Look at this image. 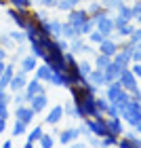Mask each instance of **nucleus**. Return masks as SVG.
Wrapping results in <instances>:
<instances>
[{
    "label": "nucleus",
    "instance_id": "1",
    "mask_svg": "<svg viewBox=\"0 0 141 148\" xmlns=\"http://www.w3.org/2000/svg\"><path fill=\"white\" fill-rule=\"evenodd\" d=\"M105 97L110 104H116V106H126L131 99V93L122 89V85H120V80H114V83H107L105 85Z\"/></svg>",
    "mask_w": 141,
    "mask_h": 148
},
{
    "label": "nucleus",
    "instance_id": "2",
    "mask_svg": "<svg viewBox=\"0 0 141 148\" xmlns=\"http://www.w3.org/2000/svg\"><path fill=\"white\" fill-rule=\"evenodd\" d=\"M120 116L124 123H129L131 127H135L141 123V102L137 99H129V104L120 108Z\"/></svg>",
    "mask_w": 141,
    "mask_h": 148
},
{
    "label": "nucleus",
    "instance_id": "3",
    "mask_svg": "<svg viewBox=\"0 0 141 148\" xmlns=\"http://www.w3.org/2000/svg\"><path fill=\"white\" fill-rule=\"evenodd\" d=\"M6 15H9V19L17 25L19 30H23L25 25H28V21L32 19V11L30 9H15V6H9Z\"/></svg>",
    "mask_w": 141,
    "mask_h": 148
},
{
    "label": "nucleus",
    "instance_id": "4",
    "mask_svg": "<svg viewBox=\"0 0 141 148\" xmlns=\"http://www.w3.org/2000/svg\"><path fill=\"white\" fill-rule=\"evenodd\" d=\"M118 36H116V32H114V34L112 36H107V38H103L101 40V42H99L97 47H99V51L97 53H103V55H107V57H114V55H116V51H118Z\"/></svg>",
    "mask_w": 141,
    "mask_h": 148
},
{
    "label": "nucleus",
    "instance_id": "5",
    "mask_svg": "<svg viewBox=\"0 0 141 148\" xmlns=\"http://www.w3.org/2000/svg\"><path fill=\"white\" fill-rule=\"evenodd\" d=\"M28 72H23V70H15V74H13V78H11V83H9V91L11 93H15V91H23L25 89V85H28Z\"/></svg>",
    "mask_w": 141,
    "mask_h": 148
},
{
    "label": "nucleus",
    "instance_id": "6",
    "mask_svg": "<svg viewBox=\"0 0 141 148\" xmlns=\"http://www.w3.org/2000/svg\"><path fill=\"white\" fill-rule=\"evenodd\" d=\"M95 30H99L103 36H112L116 28H114V21H112V15H105V17H99L95 19Z\"/></svg>",
    "mask_w": 141,
    "mask_h": 148
},
{
    "label": "nucleus",
    "instance_id": "7",
    "mask_svg": "<svg viewBox=\"0 0 141 148\" xmlns=\"http://www.w3.org/2000/svg\"><path fill=\"white\" fill-rule=\"evenodd\" d=\"M91 15L86 13V9H80V6H76V9H72V11H68V21L72 23V25H82L86 19H89Z\"/></svg>",
    "mask_w": 141,
    "mask_h": 148
},
{
    "label": "nucleus",
    "instance_id": "8",
    "mask_svg": "<svg viewBox=\"0 0 141 148\" xmlns=\"http://www.w3.org/2000/svg\"><path fill=\"white\" fill-rule=\"evenodd\" d=\"M118 80H120V85H122V89H126V91H131V89H135V87H139L137 76L133 74V70H131V68H124Z\"/></svg>",
    "mask_w": 141,
    "mask_h": 148
},
{
    "label": "nucleus",
    "instance_id": "9",
    "mask_svg": "<svg viewBox=\"0 0 141 148\" xmlns=\"http://www.w3.org/2000/svg\"><path fill=\"white\" fill-rule=\"evenodd\" d=\"M129 68V66H126ZM122 70H124V66H120L118 62H110V66L103 70V74H105V83H114V80H118L120 78V74H122Z\"/></svg>",
    "mask_w": 141,
    "mask_h": 148
},
{
    "label": "nucleus",
    "instance_id": "10",
    "mask_svg": "<svg viewBox=\"0 0 141 148\" xmlns=\"http://www.w3.org/2000/svg\"><path fill=\"white\" fill-rule=\"evenodd\" d=\"M42 91H44V85H42V80L36 78V76L32 78V80H28V85H25V89H23L25 99H28V102L36 95V93H42Z\"/></svg>",
    "mask_w": 141,
    "mask_h": 148
},
{
    "label": "nucleus",
    "instance_id": "11",
    "mask_svg": "<svg viewBox=\"0 0 141 148\" xmlns=\"http://www.w3.org/2000/svg\"><path fill=\"white\" fill-rule=\"evenodd\" d=\"M107 133L112 136H122L124 133V121L122 116H107Z\"/></svg>",
    "mask_w": 141,
    "mask_h": 148
},
{
    "label": "nucleus",
    "instance_id": "12",
    "mask_svg": "<svg viewBox=\"0 0 141 148\" xmlns=\"http://www.w3.org/2000/svg\"><path fill=\"white\" fill-rule=\"evenodd\" d=\"M28 104H30V108L34 110L36 114H38V112H42V110L46 108V106H49V97H46V91H42V93H36V95L32 97Z\"/></svg>",
    "mask_w": 141,
    "mask_h": 148
},
{
    "label": "nucleus",
    "instance_id": "13",
    "mask_svg": "<svg viewBox=\"0 0 141 148\" xmlns=\"http://www.w3.org/2000/svg\"><path fill=\"white\" fill-rule=\"evenodd\" d=\"M34 110L30 108V104H21V106H15V119L17 121H23V123H32V119H34Z\"/></svg>",
    "mask_w": 141,
    "mask_h": 148
},
{
    "label": "nucleus",
    "instance_id": "14",
    "mask_svg": "<svg viewBox=\"0 0 141 148\" xmlns=\"http://www.w3.org/2000/svg\"><path fill=\"white\" fill-rule=\"evenodd\" d=\"M80 138V129L78 127H68V129L59 131V144H70V142H76V140Z\"/></svg>",
    "mask_w": 141,
    "mask_h": 148
},
{
    "label": "nucleus",
    "instance_id": "15",
    "mask_svg": "<svg viewBox=\"0 0 141 148\" xmlns=\"http://www.w3.org/2000/svg\"><path fill=\"white\" fill-rule=\"evenodd\" d=\"M23 32H25V40H28V42L30 40H36V38H40V23L32 17L28 21V25L23 28Z\"/></svg>",
    "mask_w": 141,
    "mask_h": 148
},
{
    "label": "nucleus",
    "instance_id": "16",
    "mask_svg": "<svg viewBox=\"0 0 141 148\" xmlns=\"http://www.w3.org/2000/svg\"><path fill=\"white\" fill-rule=\"evenodd\" d=\"M63 116H65L63 114V106H53V108L49 110V114L44 116V123L46 125H57Z\"/></svg>",
    "mask_w": 141,
    "mask_h": 148
},
{
    "label": "nucleus",
    "instance_id": "17",
    "mask_svg": "<svg viewBox=\"0 0 141 148\" xmlns=\"http://www.w3.org/2000/svg\"><path fill=\"white\" fill-rule=\"evenodd\" d=\"M19 66H21L19 70H23V72H28V74H30V72H34V70H36V66H38V57L30 53V55H25L21 62H19Z\"/></svg>",
    "mask_w": 141,
    "mask_h": 148
},
{
    "label": "nucleus",
    "instance_id": "18",
    "mask_svg": "<svg viewBox=\"0 0 141 148\" xmlns=\"http://www.w3.org/2000/svg\"><path fill=\"white\" fill-rule=\"evenodd\" d=\"M86 80H89V83H93V85H97V87H105V85H107V83H105L103 70H97V68L91 70V74L86 76Z\"/></svg>",
    "mask_w": 141,
    "mask_h": 148
},
{
    "label": "nucleus",
    "instance_id": "19",
    "mask_svg": "<svg viewBox=\"0 0 141 148\" xmlns=\"http://www.w3.org/2000/svg\"><path fill=\"white\" fill-rule=\"evenodd\" d=\"M34 74H36V78L42 80V83H49V78H51L53 70H51V66H49V64H38V66H36V70H34Z\"/></svg>",
    "mask_w": 141,
    "mask_h": 148
},
{
    "label": "nucleus",
    "instance_id": "20",
    "mask_svg": "<svg viewBox=\"0 0 141 148\" xmlns=\"http://www.w3.org/2000/svg\"><path fill=\"white\" fill-rule=\"evenodd\" d=\"M42 133H44V129H42L40 125L32 127V131L28 133V140H25V146H28V148H32V146H34V144L38 142V140H40V136H42Z\"/></svg>",
    "mask_w": 141,
    "mask_h": 148
},
{
    "label": "nucleus",
    "instance_id": "21",
    "mask_svg": "<svg viewBox=\"0 0 141 148\" xmlns=\"http://www.w3.org/2000/svg\"><path fill=\"white\" fill-rule=\"evenodd\" d=\"M61 36H63L65 40H72V38L80 36V30L76 28V25H72L70 21H65V23H63V30H61Z\"/></svg>",
    "mask_w": 141,
    "mask_h": 148
},
{
    "label": "nucleus",
    "instance_id": "22",
    "mask_svg": "<svg viewBox=\"0 0 141 148\" xmlns=\"http://www.w3.org/2000/svg\"><path fill=\"white\" fill-rule=\"evenodd\" d=\"M112 59H114V62H118L120 66H124V68H126V66H131V64H133V57L129 55V53H124V51H120V49L116 51V55H114Z\"/></svg>",
    "mask_w": 141,
    "mask_h": 148
},
{
    "label": "nucleus",
    "instance_id": "23",
    "mask_svg": "<svg viewBox=\"0 0 141 148\" xmlns=\"http://www.w3.org/2000/svg\"><path fill=\"white\" fill-rule=\"evenodd\" d=\"M110 62H112V57L103 55V53H95V66H93V68H97V70H105L107 66H110Z\"/></svg>",
    "mask_w": 141,
    "mask_h": 148
},
{
    "label": "nucleus",
    "instance_id": "24",
    "mask_svg": "<svg viewBox=\"0 0 141 148\" xmlns=\"http://www.w3.org/2000/svg\"><path fill=\"white\" fill-rule=\"evenodd\" d=\"M30 49H32V55H36L38 59H42V55H44V47H42V42H40V38L30 40Z\"/></svg>",
    "mask_w": 141,
    "mask_h": 148
},
{
    "label": "nucleus",
    "instance_id": "25",
    "mask_svg": "<svg viewBox=\"0 0 141 148\" xmlns=\"http://www.w3.org/2000/svg\"><path fill=\"white\" fill-rule=\"evenodd\" d=\"M78 30H80V36H89L93 30H95V19L93 17H89L86 21L82 23V25H78Z\"/></svg>",
    "mask_w": 141,
    "mask_h": 148
},
{
    "label": "nucleus",
    "instance_id": "26",
    "mask_svg": "<svg viewBox=\"0 0 141 148\" xmlns=\"http://www.w3.org/2000/svg\"><path fill=\"white\" fill-rule=\"evenodd\" d=\"M25 133H28V123H23V121H17V119H15V125H13V138L25 136Z\"/></svg>",
    "mask_w": 141,
    "mask_h": 148
},
{
    "label": "nucleus",
    "instance_id": "27",
    "mask_svg": "<svg viewBox=\"0 0 141 148\" xmlns=\"http://www.w3.org/2000/svg\"><path fill=\"white\" fill-rule=\"evenodd\" d=\"M76 6H80V0H59L57 2V9L59 11H72V9H76Z\"/></svg>",
    "mask_w": 141,
    "mask_h": 148
},
{
    "label": "nucleus",
    "instance_id": "28",
    "mask_svg": "<svg viewBox=\"0 0 141 148\" xmlns=\"http://www.w3.org/2000/svg\"><path fill=\"white\" fill-rule=\"evenodd\" d=\"M61 30H63V21L51 19V38H61Z\"/></svg>",
    "mask_w": 141,
    "mask_h": 148
},
{
    "label": "nucleus",
    "instance_id": "29",
    "mask_svg": "<svg viewBox=\"0 0 141 148\" xmlns=\"http://www.w3.org/2000/svg\"><path fill=\"white\" fill-rule=\"evenodd\" d=\"M133 30H135V25H133V21H129V23H124L122 28L116 30V36H118V38H129V36L133 34Z\"/></svg>",
    "mask_w": 141,
    "mask_h": 148
},
{
    "label": "nucleus",
    "instance_id": "30",
    "mask_svg": "<svg viewBox=\"0 0 141 148\" xmlns=\"http://www.w3.org/2000/svg\"><path fill=\"white\" fill-rule=\"evenodd\" d=\"M0 47H4V49L9 51V49H15L17 42L9 36V32H4V34H0Z\"/></svg>",
    "mask_w": 141,
    "mask_h": 148
},
{
    "label": "nucleus",
    "instance_id": "31",
    "mask_svg": "<svg viewBox=\"0 0 141 148\" xmlns=\"http://www.w3.org/2000/svg\"><path fill=\"white\" fill-rule=\"evenodd\" d=\"M114 13H120V15H122V17H126L129 21H133V11H131V4H129V2H122V4H120L116 11H114Z\"/></svg>",
    "mask_w": 141,
    "mask_h": 148
},
{
    "label": "nucleus",
    "instance_id": "32",
    "mask_svg": "<svg viewBox=\"0 0 141 148\" xmlns=\"http://www.w3.org/2000/svg\"><path fill=\"white\" fill-rule=\"evenodd\" d=\"M82 47H84L82 36H76V38L70 40V51H72V53H82Z\"/></svg>",
    "mask_w": 141,
    "mask_h": 148
},
{
    "label": "nucleus",
    "instance_id": "33",
    "mask_svg": "<svg viewBox=\"0 0 141 148\" xmlns=\"http://www.w3.org/2000/svg\"><path fill=\"white\" fill-rule=\"evenodd\" d=\"M95 106H97V112H101V114H105V110H107V106H110V102H107V97L103 95H95Z\"/></svg>",
    "mask_w": 141,
    "mask_h": 148
},
{
    "label": "nucleus",
    "instance_id": "34",
    "mask_svg": "<svg viewBox=\"0 0 141 148\" xmlns=\"http://www.w3.org/2000/svg\"><path fill=\"white\" fill-rule=\"evenodd\" d=\"M91 70H93V64L91 62H86V59H82V62H78V72L82 74V76L86 78L91 74Z\"/></svg>",
    "mask_w": 141,
    "mask_h": 148
},
{
    "label": "nucleus",
    "instance_id": "35",
    "mask_svg": "<svg viewBox=\"0 0 141 148\" xmlns=\"http://www.w3.org/2000/svg\"><path fill=\"white\" fill-rule=\"evenodd\" d=\"M38 144L42 146V148H51L53 144H55V138H53L51 133H42V136H40V140H38Z\"/></svg>",
    "mask_w": 141,
    "mask_h": 148
},
{
    "label": "nucleus",
    "instance_id": "36",
    "mask_svg": "<svg viewBox=\"0 0 141 148\" xmlns=\"http://www.w3.org/2000/svg\"><path fill=\"white\" fill-rule=\"evenodd\" d=\"M11 102L15 106H21V104H28V99H25V93L23 91H15V93H13V97H11Z\"/></svg>",
    "mask_w": 141,
    "mask_h": 148
},
{
    "label": "nucleus",
    "instance_id": "37",
    "mask_svg": "<svg viewBox=\"0 0 141 148\" xmlns=\"http://www.w3.org/2000/svg\"><path fill=\"white\" fill-rule=\"evenodd\" d=\"M103 38H107V36H103V34H101L99 30H93L91 34H89V42H91V45H99V42H101Z\"/></svg>",
    "mask_w": 141,
    "mask_h": 148
},
{
    "label": "nucleus",
    "instance_id": "38",
    "mask_svg": "<svg viewBox=\"0 0 141 148\" xmlns=\"http://www.w3.org/2000/svg\"><path fill=\"white\" fill-rule=\"evenodd\" d=\"M101 4H103V6H105V9L110 11V13H114V11H116L120 4H122V0H101Z\"/></svg>",
    "mask_w": 141,
    "mask_h": 148
},
{
    "label": "nucleus",
    "instance_id": "39",
    "mask_svg": "<svg viewBox=\"0 0 141 148\" xmlns=\"http://www.w3.org/2000/svg\"><path fill=\"white\" fill-rule=\"evenodd\" d=\"M101 146H118V136H112V133L103 136L101 138Z\"/></svg>",
    "mask_w": 141,
    "mask_h": 148
},
{
    "label": "nucleus",
    "instance_id": "40",
    "mask_svg": "<svg viewBox=\"0 0 141 148\" xmlns=\"http://www.w3.org/2000/svg\"><path fill=\"white\" fill-rule=\"evenodd\" d=\"M49 83L55 85V87H63V74L61 72H53L51 78H49Z\"/></svg>",
    "mask_w": 141,
    "mask_h": 148
},
{
    "label": "nucleus",
    "instance_id": "41",
    "mask_svg": "<svg viewBox=\"0 0 141 148\" xmlns=\"http://www.w3.org/2000/svg\"><path fill=\"white\" fill-rule=\"evenodd\" d=\"M112 21H114V28H122V25L124 23H129V19H126V17H122V15H120V13H116V15H112Z\"/></svg>",
    "mask_w": 141,
    "mask_h": 148
},
{
    "label": "nucleus",
    "instance_id": "42",
    "mask_svg": "<svg viewBox=\"0 0 141 148\" xmlns=\"http://www.w3.org/2000/svg\"><path fill=\"white\" fill-rule=\"evenodd\" d=\"M63 114H65V116L76 119V104H74V102H68V104L63 106Z\"/></svg>",
    "mask_w": 141,
    "mask_h": 148
},
{
    "label": "nucleus",
    "instance_id": "43",
    "mask_svg": "<svg viewBox=\"0 0 141 148\" xmlns=\"http://www.w3.org/2000/svg\"><path fill=\"white\" fill-rule=\"evenodd\" d=\"M9 36H11L13 40H15L17 45H21V42H28V40H25V32H15V30H13V32H9Z\"/></svg>",
    "mask_w": 141,
    "mask_h": 148
},
{
    "label": "nucleus",
    "instance_id": "44",
    "mask_svg": "<svg viewBox=\"0 0 141 148\" xmlns=\"http://www.w3.org/2000/svg\"><path fill=\"white\" fill-rule=\"evenodd\" d=\"M11 6H15V9H30V0H9Z\"/></svg>",
    "mask_w": 141,
    "mask_h": 148
},
{
    "label": "nucleus",
    "instance_id": "45",
    "mask_svg": "<svg viewBox=\"0 0 141 148\" xmlns=\"http://www.w3.org/2000/svg\"><path fill=\"white\" fill-rule=\"evenodd\" d=\"M105 116H120V106L110 104V106H107V110H105Z\"/></svg>",
    "mask_w": 141,
    "mask_h": 148
},
{
    "label": "nucleus",
    "instance_id": "46",
    "mask_svg": "<svg viewBox=\"0 0 141 148\" xmlns=\"http://www.w3.org/2000/svg\"><path fill=\"white\" fill-rule=\"evenodd\" d=\"M32 17H34L36 21H46V19H49V15H46V11H44V9H40V11H32Z\"/></svg>",
    "mask_w": 141,
    "mask_h": 148
},
{
    "label": "nucleus",
    "instance_id": "47",
    "mask_svg": "<svg viewBox=\"0 0 141 148\" xmlns=\"http://www.w3.org/2000/svg\"><path fill=\"white\" fill-rule=\"evenodd\" d=\"M133 62H141V40L139 42H135V49H133Z\"/></svg>",
    "mask_w": 141,
    "mask_h": 148
},
{
    "label": "nucleus",
    "instance_id": "48",
    "mask_svg": "<svg viewBox=\"0 0 141 148\" xmlns=\"http://www.w3.org/2000/svg\"><path fill=\"white\" fill-rule=\"evenodd\" d=\"M131 42H139L141 40V25H135V30H133V34L129 36Z\"/></svg>",
    "mask_w": 141,
    "mask_h": 148
},
{
    "label": "nucleus",
    "instance_id": "49",
    "mask_svg": "<svg viewBox=\"0 0 141 148\" xmlns=\"http://www.w3.org/2000/svg\"><path fill=\"white\" fill-rule=\"evenodd\" d=\"M129 68L133 70V74H135L137 78H141V62H133V64L129 66Z\"/></svg>",
    "mask_w": 141,
    "mask_h": 148
},
{
    "label": "nucleus",
    "instance_id": "50",
    "mask_svg": "<svg viewBox=\"0 0 141 148\" xmlns=\"http://www.w3.org/2000/svg\"><path fill=\"white\" fill-rule=\"evenodd\" d=\"M40 4L44 6V9H57V2L59 0H38Z\"/></svg>",
    "mask_w": 141,
    "mask_h": 148
},
{
    "label": "nucleus",
    "instance_id": "51",
    "mask_svg": "<svg viewBox=\"0 0 141 148\" xmlns=\"http://www.w3.org/2000/svg\"><path fill=\"white\" fill-rule=\"evenodd\" d=\"M0 116H2V119H9L11 116V114H9V104L0 102Z\"/></svg>",
    "mask_w": 141,
    "mask_h": 148
},
{
    "label": "nucleus",
    "instance_id": "52",
    "mask_svg": "<svg viewBox=\"0 0 141 148\" xmlns=\"http://www.w3.org/2000/svg\"><path fill=\"white\" fill-rule=\"evenodd\" d=\"M131 99H137V102H141V89L139 87H135V89H131Z\"/></svg>",
    "mask_w": 141,
    "mask_h": 148
},
{
    "label": "nucleus",
    "instance_id": "53",
    "mask_svg": "<svg viewBox=\"0 0 141 148\" xmlns=\"http://www.w3.org/2000/svg\"><path fill=\"white\" fill-rule=\"evenodd\" d=\"M89 144L91 146H99V144H101V138H99V136H89Z\"/></svg>",
    "mask_w": 141,
    "mask_h": 148
},
{
    "label": "nucleus",
    "instance_id": "54",
    "mask_svg": "<svg viewBox=\"0 0 141 148\" xmlns=\"http://www.w3.org/2000/svg\"><path fill=\"white\" fill-rule=\"evenodd\" d=\"M82 53H86V55L95 53V49H93V45H91V42H84V47H82Z\"/></svg>",
    "mask_w": 141,
    "mask_h": 148
},
{
    "label": "nucleus",
    "instance_id": "55",
    "mask_svg": "<svg viewBox=\"0 0 141 148\" xmlns=\"http://www.w3.org/2000/svg\"><path fill=\"white\" fill-rule=\"evenodd\" d=\"M78 129H80V136H91V131H89V127H86L84 121H82V125H80Z\"/></svg>",
    "mask_w": 141,
    "mask_h": 148
},
{
    "label": "nucleus",
    "instance_id": "56",
    "mask_svg": "<svg viewBox=\"0 0 141 148\" xmlns=\"http://www.w3.org/2000/svg\"><path fill=\"white\" fill-rule=\"evenodd\" d=\"M6 57H9V51H6L4 47H0V59H4V62H6Z\"/></svg>",
    "mask_w": 141,
    "mask_h": 148
},
{
    "label": "nucleus",
    "instance_id": "57",
    "mask_svg": "<svg viewBox=\"0 0 141 148\" xmlns=\"http://www.w3.org/2000/svg\"><path fill=\"white\" fill-rule=\"evenodd\" d=\"M6 129V119H2V116H0V133H2Z\"/></svg>",
    "mask_w": 141,
    "mask_h": 148
},
{
    "label": "nucleus",
    "instance_id": "58",
    "mask_svg": "<svg viewBox=\"0 0 141 148\" xmlns=\"http://www.w3.org/2000/svg\"><path fill=\"white\" fill-rule=\"evenodd\" d=\"M4 68H6V62H4V59H0V74L4 72Z\"/></svg>",
    "mask_w": 141,
    "mask_h": 148
},
{
    "label": "nucleus",
    "instance_id": "59",
    "mask_svg": "<svg viewBox=\"0 0 141 148\" xmlns=\"http://www.w3.org/2000/svg\"><path fill=\"white\" fill-rule=\"evenodd\" d=\"M133 129H135V133H137V136H141V123H139V125H135Z\"/></svg>",
    "mask_w": 141,
    "mask_h": 148
},
{
    "label": "nucleus",
    "instance_id": "60",
    "mask_svg": "<svg viewBox=\"0 0 141 148\" xmlns=\"http://www.w3.org/2000/svg\"><path fill=\"white\" fill-rule=\"evenodd\" d=\"M135 21H137V25H141V11H139L137 15H135Z\"/></svg>",
    "mask_w": 141,
    "mask_h": 148
},
{
    "label": "nucleus",
    "instance_id": "61",
    "mask_svg": "<svg viewBox=\"0 0 141 148\" xmlns=\"http://www.w3.org/2000/svg\"><path fill=\"white\" fill-rule=\"evenodd\" d=\"M2 146H4V148H11V146H13V142H11V140H4V144H2Z\"/></svg>",
    "mask_w": 141,
    "mask_h": 148
},
{
    "label": "nucleus",
    "instance_id": "62",
    "mask_svg": "<svg viewBox=\"0 0 141 148\" xmlns=\"http://www.w3.org/2000/svg\"><path fill=\"white\" fill-rule=\"evenodd\" d=\"M30 2H32V4H34V2H38V0H30Z\"/></svg>",
    "mask_w": 141,
    "mask_h": 148
},
{
    "label": "nucleus",
    "instance_id": "63",
    "mask_svg": "<svg viewBox=\"0 0 141 148\" xmlns=\"http://www.w3.org/2000/svg\"><path fill=\"white\" fill-rule=\"evenodd\" d=\"M122 2H133V0H122Z\"/></svg>",
    "mask_w": 141,
    "mask_h": 148
},
{
    "label": "nucleus",
    "instance_id": "64",
    "mask_svg": "<svg viewBox=\"0 0 141 148\" xmlns=\"http://www.w3.org/2000/svg\"><path fill=\"white\" fill-rule=\"evenodd\" d=\"M80 2H89V0H80Z\"/></svg>",
    "mask_w": 141,
    "mask_h": 148
}]
</instances>
